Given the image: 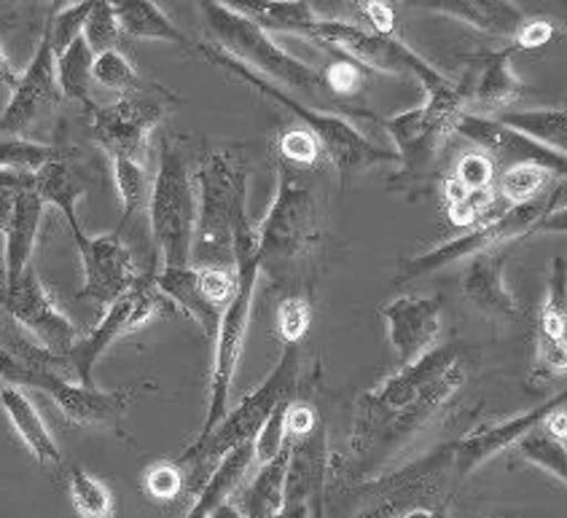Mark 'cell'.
I'll use <instances>...</instances> for the list:
<instances>
[{
  "mask_svg": "<svg viewBox=\"0 0 567 518\" xmlns=\"http://www.w3.org/2000/svg\"><path fill=\"white\" fill-rule=\"evenodd\" d=\"M14 197H17V188H0V234L6 231L11 210H14Z\"/></svg>",
  "mask_w": 567,
  "mask_h": 518,
  "instance_id": "cell-51",
  "label": "cell"
},
{
  "mask_svg": "<svg viewBox=\"0 0 567 518\" xmlns=\"http://www.w3.org/2000/svg\"><path fill=\"white\" fill-rule=\"evenodd\" d=\"M143 484H146V491H148L151 500L173 503V500H178L181 491H184L186 476H184V470H181L178 463H156L146 470Z\"/></svg>",
  "mask_w": 567,
  "mask_h": 518,
  "instance_id": "cell-44",
  "label": "cell"
},
{
  "mask_svg": "<svg viewBox=\"0 0 567 518\" xmlns=\"http://www.w3.org/2000/svg\"><path fill=\"white\" fill-rule=\"evenodd\" d=\"M312 325V307L301 296H288L277 307V331L282 344H301Z\"/></svg>",
  "mask_w": 567,
  "mask_h": 518,
  "instance_id": "cell-43",
  "label": "cell"
},
{
  "mask_svg": "<svg viewBox=\"0 0 567 518\" xmlns=\"http://www.w3.org/2000/svg\"><path fill=\"white\" fill-rule=\"evenodd\" d=\"M210 518H245V514H243V508H239L237 503L224 500L216 510H213Z\"/></svg>",
  "mask_w": 567,
  "mask_h": 518,
  "instance_id": "cell-54",
  "label": "cell"
},
{
  "mask_svg": "<svg viewBox=\"0 0 567 518\" xmlns=\"http://www.w3.org/2000/svg\"><path fill=\"white\" fill-rule=\"evenodd\" d=\"M148 220L165 267L192 263L197 234V178L178 148L169 141L159 145V169L151 183Z\"/></svg>",
  "mask_w": 567,
  "mask_h": 518,
  "instance_id": "cell-7",
  "label": "cell"
},
{
  "mask_svg": "<svg viewBox=\"0 0 567 518\" xmlns=\"http://www.w3.org/2000/svg\"><path fill=\"white\" fill-rule=\"evenodd\" d=\"M409 3L460 19V22L508 43H514L522 22L527 19L522 9H516L514 0H409Z\"/></svg>",
  "mask_w": 567,
  "mask_h": 518,
  "instance_id": "cell-22",
  "label": "cell"
},
{
  "mask_svg": "<svg viewBox=\"0 0 567 518\" xmlns=\"http://www.w3.org/2000/svg\"><path fill=\"white\" fill-rule=\"evenodd\" d=\"M197 267H235V250L256 242L248 218V169L229 151H210L197 167Z\"/></svg>",
  "mask_w": 567,
  "mask_h": 518,
  "instance_id": "cell-2",
  "label": "cell"
},
{
  "mask_svg": "<svg viewBox=\"0 0 567 518\" xmlns=\"http://www.w3.org/2000/svg\"><path fill=\"white\" fill-rule=\"evenodd\" d=\"M312 38L326 43V46H333L337 52L350 56V60H355L361 68L420 81L425 92L450 79V75L433 68L425 56L409 49L395 35L377 33V30L361 28V24L342 22V19H320Z\"/></svg>",
  "mask_w": 567,
  "mask_h": 518,
  "instance_id": "cell-12",
  "label": "cell"
},
{
  "mask_svg": "<svg viewBox=\"0 0 567 518\" xmlns=\"http://www.w3.org/2000/svg\"><path fill=\"white\" fill-rule=\"evenodd\" d=\"M277 151H280L282 159L296 164V167H312L323 156L318 137L310 130H305V126L301 130H288L280 137V143H277Z\"/></svg>",
  "mask_w": 567,
  "mask_h": 518,
  "instance_id": "cell-45",
  "label": "cell"
},
{
  "mask_svg": "<svg viewBox=\"0 0 567 518\" xmlns=\"http://www.w3.org/2000/svg\"><path fill=\"white\" fill-rule=\"evenodd\" d=\"M288 457H291V438H288V444L282 446V452L275 459L258 465L256 478L239 495L237 503L245 518H275L280 514L282 500H286Z\"/></svg>",
  "mask_w": 567,
  "mask_h": 518,
  "instance_id": "cell-28",
  "label": "cell"
},
{
  "mask_svg": "<svg viewBox=\"0 0 567 518\" xmlns=\"http://www.w3.org/2000/svg\"><path fill=\"white\" fill-rule=\"evenodd\" d=\"M465 376L460 344H441L361 395L350 438V476H369L401 452L460 393Z\"/></svg>",
  "mask_w": 567,
  "mask_h": 518,
  "instance_id": "cell-1",
  "label": "cell"
},
{
  "mask_svg": "<svg viewBox=\"0 0 567 518\" xmlns=\"http://www.w3.org/2000/svg\"><path fill=\"white\" fill-rule=\"evenodd\" d=\"M60 159V154L52 145L30 143L22 137H9V141H0V167L14 169V173H38L43 164Z\"/></svg>",
  "mask_w": 567,
  "mask_h": 518,
  "instance_id": "cell-38",
  "label": "cell"
},
{
  "mask_svg": "<svg viewBox=\"0 0 567 518\" xmlns=\"http://www.w3.org/2000/svg\"><path fill=\"white\" fill-rule=\"evenodd\" d=\"M235 14L250 19L267 33H293L312 38L320 17L310 0H216Z\"/></svg>",
  "mask_w": 567,
  "mask_h": 518,
  "instance_id": "cell-24",
  "label": "cell"
},
{
  "mask_svg": "<svg viewBox=\"0 0 567 518\" xmlns=\"http://www.w3.org/2000/svg\"><path fill=\"white\" fill-rule=\"evenodd\" d=\"M0 406L3 412L9 414L11 425L19 433V438L28 444L30 452L35 454V459L41 465H56L62 459L60 448H56L52 433H49L47 422L43 416L38 414V408L33 406L28 395L22 393V387H14V384H6L0 390Z\"/></svg>",
  "mask_w": 567,
  "mask_h": 518,
  "instance_id": "cell-26",
  "label": "cell"
},
{
  "mask_svg": "<svg viewBox=\"0 0 567 518\" xmlns=\"http://www.w3.org/2000/svg\"><path fill=\"white\" fill-rule=\"evenodd\" d=\"M33 188L38 197L43 199V205H54L56 210L65 215L68 226H71V234L81 231L75 205H79L81 194H84V186H81V180L75 178L73 169L62 162V156L60 159L43 164L38 173H33Z\"/></svg>",
  "mask_w": 567,
  "mask_h": 518,
  "instance_id": "cell-30",
  "label": "cell"
},
{
  "mask_svg": "<svg viewBox=\"0 0 567 518\" xmlns=\"http://www.w3.org/2000/svg\"><path fill=\"white\" fill-rule=\"evenodd\" d=\"M169 304V299L156 288L154 274L137 277V282L127 293L118 296L116 301L109 307L105 318L92 328L86 336L75 339L71 352L65 355V374L73 382L84 384V387H94V365L97 360L116 344L118 339L127 336V333L137 331L141 325H146L148 320H154Z\"/></svg>",
  "mask_w": 567,
  "mask_h": 518,
  "instance_id": "cell-11",
  "label": "cell"
},
{
  "mask_svg": "<svg viewBox=\"0 0 567 518\" xmlns=\"http://www.w3.org/2000/svg\"><path fill=\"white\" fill-rule=\"evenodd\" d=\"M92 81L94 84L105 86V90H113V92H130L141 84V79H137L132 62L122 52H118V49H111V52H103V54H94Z\"/></svg>",
  "mask_w": 567,
  "mask_h": 518,
  "instance_id": "cell-39",
  "label": "cell"
},
{
  "mask_svg": "<svg viewBox=\"0 0 567 518\" xmlns=\"http://www.w3.org/2000/svg\"><path fill=\"white\" fill-rule=\"evenodd\" d=\"M516 448H519V457L525 459V463L540 467V470H546L549 476L567 486V446L565 441H559L557 435H551L549 429L544 427V422L535 429H530V433L516 444Z\"/></svg>",
  "mask_w": 567,
  "mask_h": 518,
  "instance_id": "cell-35",
  "label": "cell"
},
{
  "mask_svg": "<svg viewBox=\"0 0 567 518\" xmlns=\"http://www.w3.org/2000/svg\"><path fill=\"white\" fill-rule=\"evenodd\" d=\"M154 282L175 307H181L188 318L199 322L202 331H205L207 336H216L224 309L213 307L210 301L202 296L197 282V267H192V263H186V267H162L154 274Z\"/></svg>",
  "mask_w": 567,
  "mask_h": 518,
  "instance_id": "cell-25",
  "label": "cell"
},
{
  "mask_svg": "<svg viewBox=\"0 0 567 518\" xmlns=\"http://www.w3.org/2000/svg\"><path fill=\"white\" fill-rule=\"evenodd\" d=\"M535 339H567V261L563 256H554L549 263V282L538 309Z\"/></svg>",
  "mask_w": 567,
  "mask_h": 518,
  "instance_id": "cell-34",
  "label": "cell"
},
{
  "mask_svg": "<svg viewBox=\"0 0 567 518\" xmlns=\"http://www.w3.org/2000/svg\"><path fill=\"white\" fill-rule=\"evenodd\" d=\"M62 100V90L56 84V52L52 46L49 28H43V38L38 43L33 60L19 75L17 86L11 90L9 105L0 113V132L19 135L28 130L41 113L54 107Z\"/></svg>",
  "mask_w": 567,
  "mask_h": 518,
  "instance_id": "cell-19",
  "label": "cell"
},
{
  "mask_svg": "<svg viewBox=\"0 0 567 518\" xmlns=\"http://www.w3.org/2000/svg\"><path fill=\"white\" fill-rule=\"evenodd\" d=\"M299 344H286L282 350L280 363L275 365V371L261 382V387H256L254 393L245 395L237 403V408L226 412L224 419L213 427V433L207 438L194 441L192 446L181 454L175 463L181 467L192 465L197 473H205V481L210 478V473L216 470V465L231 448L256 441L258 429L264 427V422L269 419V414L275 412L277 403L282 397L296 393V382H299Z\"/></svg>",
  "mask_w": 567,
  "mask_h": 518,
  "instance_id": "cell-4",
  "label": "cell"
},
{
  "mask_svg": "<svg viewBox=\"0 0 567 518\" xmlns=\"http://www.w3.org/2000/svg\"><path fill=\"white\" fill-rule=\"evenodd\" d=\"M113 178H116L118 199H122V224L116 229L122 234L124 226L135 218L137 210H143L148 205L151 180L141 162L124 159V156H113Z\"/></svg>",
  "mask_w": 567,
  "mask_h": 518,
  "instance_id": "cell-36",
  "label": "cell"
},
{
  "mask_svg": "<svg viewBox=\"0 0 567 518\" xmlns=\"http://www.w3.org/2000/svg\"><path fill=\"white\" fill-rule=\"evenodd\" d=\"M403 518H446V510L444 508H436V510L417 508V510H412V514H406Z\"/></svg>",
  "mask_w": 567,
  "mask_h": 518,
  "instance_id": "cell-55",
  "label": "cell"
},
{
  "mask_svg": "<svg viewBox=\"0 0 567 518\" xmlns=\"http://www.w3.org/2000/svg\"><path fill=\"white\" fill-rule=\"evenodd\" d=\"M43 199L38 197L35 188H22L14 197V210H11L9 224H6V252H3V271L6 286L14 282L24 269L30 267L33 258L38 229H41L43 218Z\"/></svg>",
  "mask_w": 567,
  "mask_h": 518,
  "instance_id": "cell-23",
  "label": "cell"
},
{
  "mask_svg": "<svg viewBox=\"0 0 567 518\" xmlns=\"http://www.w3.org/2000/svg\"><path fill=\"white\" fill-rule=\"evenodd\" d=\"M320 75H323L326 90L344 94V97H348V94H355L363 86V68L344 54L339 56V60H333Z\"/></svg>",
  "mask_w": 567,
  "mask_h": 518,
  "instance_id": "cell-47",
  "label": "cell"
},
{
  "mask_svg": "<svg viewBox=\"0 0 567 518\" xmlns=\"http://www.w3.org/2000/svg\"><path fill=\"white\" fill-rule=\"evenodd\" d=\"M497 122L533 137L546 148L567 156V107H533V111H503Z\"/></svg>",
  "mask_w": 567,
  "mask_h": 518,
  "instance_id": "cell-31",
  "label": "cell"
},
{
  "mask_svg": "<svg viewBox=\"0 0 567 518\" xmlns=\"http://www.w3.org/2000/svg\"><path fill=\"white\" fill-rule=\"evenodd\" d=\"M175 97L162 86H143L122 92L116 103L92 111V137L113 156L141 162L146 159L148 137L165 118Z\"/></svg>",
  "mask_w": 567,
  "mask_h": 518,
  "instance_id": "cell-13",
  "label": "cell"
},
{
  "mask_svg": "<svg viewBox=\"0 0 567 518\" xmlns=\"http://www.w3.org/2000/svg\"><path fill=\"white\" fill-rule=\"evenodd\" d=\"M17 81H19L17 68L11 65L9 56H6V52H3V46H0V84H6V86H11V90H14Z\"/></svg>",
  "mask_w": 567,
  "mask_h": 518,
  "instance_id": "cell-53",
  "label": "cell"
},
{
  "mask_svg": "<svg viewBox=\"0 0 567 518\" xmlns=\"http://www.w3.org/2000/svg\"><path fill=\"white\" fill-rule=\"evenodd\" d=\"M455 135L465 137L474 143V148L484 151L493 156L495 167H508L516 162H535L546 167L557 178L567 180V156L559 151L546 148V145L535 143L533 137L522 135L512 126L501 124L493 116H478V113H463L457 118Z\"/></svg>",
  "mask_w": 567,
  "mask_h": 518,
  "instance_id": "cell-16",
  "label": "cell"
},
{
  "mask_svg": "<svg viewBox=\"0 0 567 518\" xmlns=\"http://www.w3.org/2000/svg\"><path fill=\"white\" fill-rule=\"evenodd\" d=\"M84 263V290L81 299H92L94 304L111 307L118 296H124L137 282L135 263L122 234L113 231L105 237H86L84 229L73 234Z\"/></svg>",
  "mask_w": 567,
  "mask_h": 518,
  "instance_id": "cell-17",
  "label": "cell"
},
{
  "mask_svg": "<svg viewBox=\"0 0 567 518\" xmlns=\"http://www.w3.org/2000/svg\"><path fill=\"white\" fill-rule=\"evenodd\" d=\"M565 194L567 180H554L549 191H544L540 197L522 201V205L503 207L501 213L478 220L476 226H471L468 231L450 239V242L436 245V248L422 252V256L406 258V261H401L399 282H412L417 277L431 274V271H439L450 267V263L463 261V258L476 256V252L497 248V245H514L519 239H527L530 234H535L546 215L563 207L559 201H563Z\"/></svg>",
  "mask_w": 567,
  "mask_h": 518,
  "instance_id": "cell-5",
  "label": "cell"
},
{
  "mask_svg": "<svg viewBox=\"0 0 567 518\" xmlns=\"http://www.w3.org/2000/svg\"><path fill=\"white\" fill-rule=\"evenodd\" d=\"M0 304L14 325L28 328L41 341L43 350L65 358L75 341V325L60 309L54 307L52 296L41 286L33 269H24L9 286H0Z\"/></svg>",
  "mask_w": 567,
  "mask_h": 518,
  "instance_id": "cell-14",
  "label": "cell"
},
{
  "mask_svg": "<svg viewBox=\"0 0 567 518\" xmlns=\"http://www.w3.org/2000/svg\"><path fill=\"white\" fill-rule=\"evenodd\" d=\"M315 510L310 503H282L280 514L275 518H312Z\"/></svg>",
  "mask_w": 567,
  "mask_h": 518,
  "instance_id": "cell-52",
  "label": "cell"
},
{
  "mask_svg": "<svg viewBox=\"0 0 567 518\" xmlns=\"http://www.w3.org/2000/svg\"><path fill=\"white\" fill-rule=\"evenodd\" d=\"M352 6H355V11L367 22L369 30L395 35V9L388 0H352Z\"/></svg>",
  "mask_w": 567,
  "mask_h": 518,
  "instance_id": "cell-48",
  "label": "cell"
},
{
  "mask_svg": "<svg viewBox=\"0 0 567 518\" xmlns=\"http://www.w3.org/2000/svg\"><path fill=\"white\" fill-rule=\"evenodd\" d=\"M535 234H563V237H567V205L557 207V210L546 215V218L540 220L538 229H535Z\"/></svg>",
  "mask_w": 567,
  "mask_h": 518,
  "instance_id": "cell-50",
  "label": "cell"
},
{
  "mask_svg": "<svg viewBox=\"0 0 567 518\" xmlns=\"http://www.w3.org/2000/svg\"><path fill=\"white\" fill-rule=\"evenodd\" d=\"M463 113V94H460L455 81L446 79L444 84L427 90V100L420 107L390 116L384 122V130H388L390 141L395 143V156L403 164L399 175L414 180L422 173H427V167L436 162L450 135H455L457 118Z\"/></svg>",
  "mask_w": 567,
  "mask_h": 518,
  "instance_id": "cell-10",
  "label": "cell"
},
{
  "mask_svg": "<svg viewBox=\"0 0 567 518\" xmlns=\"http://www.w3.org/2000/svg\"><path fill=\"white\" fill-rule=\"evenodd\" d=\"M516 245V242H514ZM514 245H497V248L482 250L471 256L468 267L460 274V290L465 301L478 312L497 320H519L522 307L506 286V263Z\"/></svg>",
  "mask_w": 567,
  "mask_h": 518,
  "instance_id": "cell-21",
  "label": "cell"
},
{
  "mask_svg": "<svg viewBox=\"0 0 567 518\" xmlns=\"http://www.w3.org/2000/svg\"><path fill=\"white\" fill-rule=\"evenodd\" d=\"M320 210L315 191L288 167H280L275 201L256 226L258 261L291 267L320 242Z\"/></svg>",
  "mask_w": 567,
  "mask_h": 518,
  "instance_id": "cell-9",
  "label": "cell"
},
{
  "mask_svg": "<svg viewBox=\"0 0 567 518\" xmlns=\"http://www.w3.org/2000/svg\"><path fill=\"white\" fill-rule=\"evenodd\" d=\"M559 406H567V390L549 397V401H544L540 406L530 408V412L508 416V419L495 422V425H484L474 429V433L463 435L455 444H450L452 476H455V481L468 478L476 467H482L487 459H493L495 454L503 452V448L519 444L530 429L538 427L540 422H544L551 412H557Z\"/></svg>",
  "mask_w": 567,
  "mask_h": 518,
  "instance_id": "cell-18",
  "label": "cell"
},
{
  "mask_svg": "<svg viewBox=\"0 0 567 518\" xmlns=\"http://www.w3.org/2000/svg\"><path fill=\"white\" fill-rule=\"evenodd\" d=\"M567 374V339H535V376L557 379Z\"/></svg>",
  "mask_w": 567,
  "mask_h": 518,
  "instance_id": "cell-46",
  "label": "cell"
},
{
  "mask_svg": "<svg viewBox=\"0 0 567 518\" xmlns=\"http://www.w3.org/2000/svg\"><path fill=\"white\" fill-rule=\"evenodd\" d=\"M197 52L205 56L210 65H216L220 71L231 73L235 79L245 81V84L254 86L258 94H264L267 100H272V103L286 107V111H291L296 118H301V122H305V130H310L312 135L318 137L320 148H323V154L329 156V162L337 167V173L342 175V178H350V175L361 173V169L377 167V164L399 162V156L371 143L369 137L361 135V132H358L344 116L305 105L288 90H280V84L264 79V75L256 73L254 68L243 65V62L235 60V56L220 52L216 43H199Z\"/></svg>",
  "mask_w": 567,
  "mask_h": 518,
  "instance_id": "cell-3",
  "label": "cell"
},
{
  "mask_svg": "<svg viewBox=\"0 0 567 518\" xmlns=\"http://www.w3.org/2000/svg\"><path fill=\"white\" fill-rule=\"evenodd\" d=\"M390 346L399 355L401 365L433 350L441 328V299L439 296H399L382 309Z\"/></svg>",
  "mask_w": 567,
  "mask_h": 518,
  "instance_id": "cell-20",
  "label": "cell"
},
{
  "mask_svg": "<svg viewBox=\"0 0 567 518\" xmlns=\"http://www.w3.org/2000/svg\"><path fill=\"white\" fill-rule=\"evenodd\" d=\"M92 6L94 0H79V3L65 6V9L56 11L54 17H49L47 28H49V35H52V46L56 54L65 52L75 38L84 35V24H86V17H90Z\"/></svg>",
  "mask_w": 567,
  "mask_h": 518,
  "instance_id": "cell-41",
  "label": "cell"
},
{
  "mask_svg": "<svg viewBox=\"0 0 567 518\" xmlns=\"http://www.w3.org/2000/svg\"><path fill=\"white\" fill-rule=\"evenodd\" d=\"M92 65H94V54L92 49L86 46L84 35L75 38L71 46L65 52L56 54V84H60L62 97L75 100V103L86 105L90 111H94L92 103Z\"/></svg>",
  "mask_w": 567,
  "mask_h": 518,
  "instance_id": "cell-32",
  "label": "cell"
},
{
  "mask_svg": "<svg viewBox=\"0 0 567 518\" xmlns=\"http://www.w3.org/2000/svg\"><path fill=\"white\" fill-rule=\"evenodd\" d=\"M113 14L118 19L122 35L137 41H165L173 46H192V41L181 33L156 0H111Z\"/></svg>",
  "mask_w": 567,
  "mask_h": 518,
  "instance_id": "cell-27",
  "label": "cell"
},
{
  "mask_svg": "<svg viewBox=\"0 0 567 518\" xmlns=\"http://www.w3.org/2000/svg\"><path fill=\"white\" fill-rule=\"evenodd\" d=\"M254 463H256L254 441L231 448V452L216 465V470L210 473V478L199 486L197 503H194V508L188 510L186 518H210V514L220 503L229 500V495L237 489L239 481L248 476L250 465Z\"/></svg>",
  "mask_w": 567,
  "mask_h": 518,
  "instance_id": "cell-29",
  "label": "cell"
},
{
  "mask_svg": "<svg viewBox=\"0 0 567 518\" xmlns=\"http://www.w3.org/2000/svg\"><path fill=\"white\" fill-rule=\"evenodd\" d=\"M118 38H122V30H118V19L113 14L111 0H94L84 24L86 46L92 49V54H103L118 46Z\"/></svg>",
  "mask_w": 567,
  "mask_h": 518,
  "instance_id": "cell-40",
  "label": "cell"
},
{
  "mask_svg": "<svg viewBox=\"0 0 567 518\" xmlns=\"http://www.w3.org/2000/svg\"><path fill=\"white\" fill-rule=\"evenodd\" d=\"M388 3H390V6H393V9H395V6H399V3H403V0H388Z\"/></svg>",
  "mask_w": 567,
  "mask_h": 518,
  "instance_id": "cell-57",
  "label": "cell"
},
{
  "mask_svg": "<svg viewBox=\"0 0 567 518\" xmlns=\"http://www.w3.org/2000/svg\"><path fill=\"white\" fill-rule=\"evenodd\" d=\"M557 30H559V24L554 22V19L527 17L525 22H522L519 33H516V38H514V46L519 49V52L522 49H540V46H546V43L554 41Z\"/></svg>",
  "mask_w": 567,
  "mask_h": 518,
  "instance_id": "cell-49",
  "label": "cell"
},
{
  "mask_svg": "<svg viewBox=\"0 0 567 518\" xmlns=\"http://www.w3.org/2000/svg\"><path fill=\"white\" fill-rule=\"evenodd\" d=\"M71 500L81 518H111L113 516V497L109 486H103L97 478L90 476L81 467H71Z\"/></svg>",
  "mask_w": 567,
  "mask_h": 518,
  "instance_id": "cell-37",
  "label": "cell"
},
{
  "mask_svg": "<svg viewBox=\"0 0 567 518\" xmlns=\"http://www.w3.org/2000/svg\"><path fill=\"white\" fill-rule=\"evenodd\" d=\"M551 3H554V9H557L559 19L567 24V0H551Z\"/></svg>",
  "mask_w": 567,
  "mask_h": 518,
  "instance_id": "cell-56",
  "label": "cell"
},
{
  "mask_svg": "<svg viewBox=\"0 0 567 518\" xmlns=\"http://www.w3.org/2000/svg\"><path fill=\"white\" fill-rule=\"evenodd\" d=\"M235 271H237V293L220 314L216 331V355H213V374H210V393H207V412L202 422L199 438H207L213 427L224 419L229 412L231 382H235L239 358H243L245 336H248L250 312H254V296L261 274V261H258L256 245H245L235 250Z\"/></svg>",
  "mask_w": 567,
  "mask_h": 518,
  "instance_id": "cell-8",
  "label": "cell"
},
{
  "mask_svg": "<svg viewBox=\"0 0 567 518\" xmlns=\"http://www.w3.org/2000/svg\"><path fill=\"white\" fill-rule=\"evenodd\" d=\"M293 403V395L282 397L280 403L275 406V412L269 414V419L264 422V427L258 429L254 446H256V463L264 465L269 459H275L277 454L282 452V446L288 444V429H286V416H288V406Z\"/></svg>",
  "mask_w": 567,
  "mask_h": 518,
  "instance_id": "cell-42",
  "label": "cell"
},
{
  "mask_svg": "<svg viewBox=\"0 0 567 518\" xmlns=\"http://www.w3.org/2000/svg\"><path fill=\"white\" fill-rule=\"evenodd\" d=\"M519 49L514 43L503 49H489L468 56L465 79L455 81L460 94L465 100V113L478 116H501L525 97L527 86L522 84L514 71V54Z\"/></svg>",
  "mask_w": 567,
  "mask_h": 518,
  "instance_id": "cell-15",
  "label": "cell"
},
{
  "mask_svg": "<svg viewBox=\"0 0 567 518\" xmlns=\"http://www.w3.org/2000/svg\"><path fill=\"white\" fill-rule=\"evenodd\" d=\"M202 17L220 52L254 68L264 79L307 94V97H318L320 92H326L323 75L315 71V65L277 46L267 30H261L250 19L235 14L216 0H202Z\"/></svg>",
  "mask_w": 567,
  "mask_h": 518,
  "instance_id": "cell-6",
  "label": "cell"
},
{
  "mask_svg": "<svg viewBox=\"0 0 567 518\" xmlns=\"http://www.w3.org/2000/svg\"><path fill=\"white\" fill-rule=\"evenodd\" d=\"M554 180H563L557 175L549 173L546 167L535 162H516L503 167L495 178V194L497 199L506 201L508 207L522 205V201H530L540 197L544 191H549Z\"/></svg>",
  "mask_w": 567,
  "mask_h": 518,
  "instance_id": "cell-33",
  "label": "cell"
}]
</instances>
